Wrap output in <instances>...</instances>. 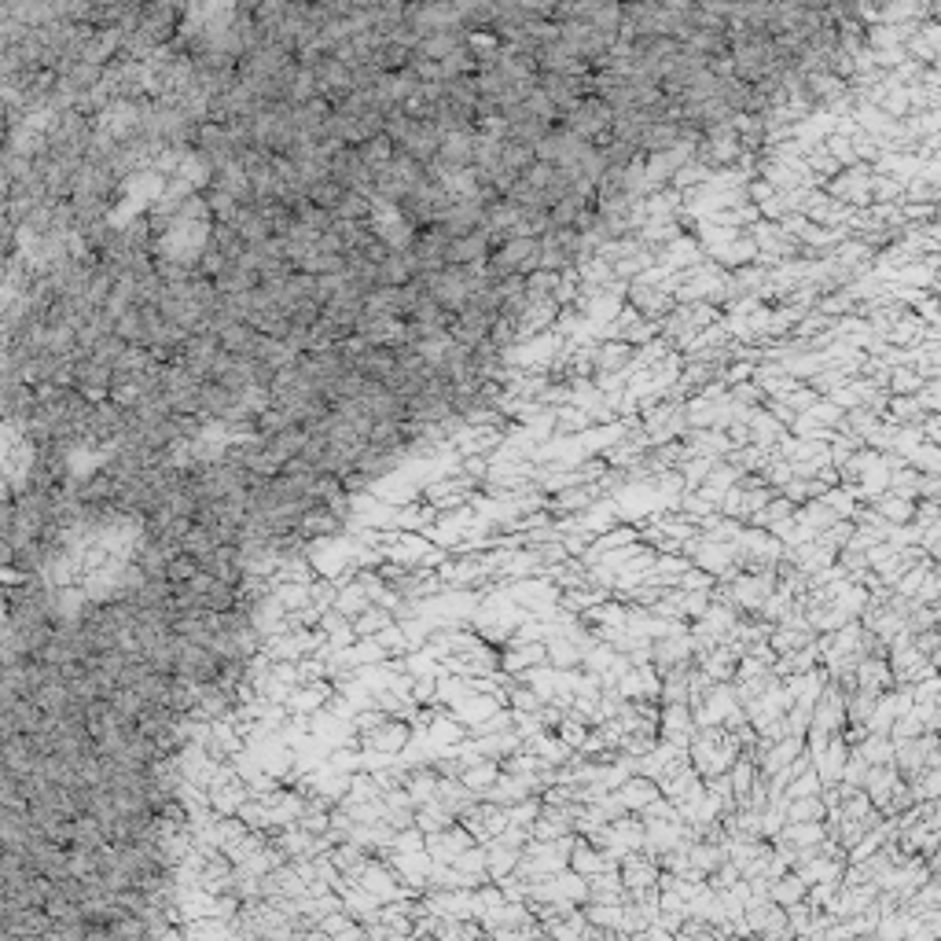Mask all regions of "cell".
<instances>
[{
    "instance_id": "cell-1",
    "label": "cell",
    "mask_w": 941,
    "mask_h": 941,
    "mask_svg": "<svg viewBox=\"0 0 941 941\" xmlns=\"http://www.w3.org/2000/svg\"><path fill=\"white\" fill-rule=\"evenodd\" d=\"M199 559L192 556V552H177V556L170 559V581L173 585H184V581H192L195 574H199Z\"/></svg>"
}]
</instances>
